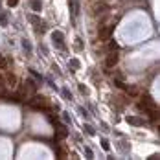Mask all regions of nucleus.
I'll return each mask as SVG.
<instances>
[{
    "label": "nucleus",
    "instance_id": "1",
    "mask_svg": "<svg viewBox=\"0 0 160 160\" xmlns=\"http://www.w3.org/2000/svg\"><path fill=\"white\" fill-rule=\"evenodd\" d=\"M28 105L33 107V109H48V99L44 96H33L28 101Z\"/></svg>",
    "mask_w": 160,
    "mask_h": 160
},
{
    "label": "nucleus",
    "instance_id": "2",
    "mask_svg": "<svg viewBox=\"0 0 160 160\" xmlns=\"http://www.w3.org/2000/svg\"><path fill=\"white\" fill-rule=\"evenodd\" d=\"M112 32H114V26H105V28H101V30H99V39H101V41H107L112 35Z\"/></svg>",
    "mask_w": 160,
    "mask_h": 160
},
{
    "label": "nucleus",
    "instance_id": "3",
    "mask_svg": "<svg viewBox=\"0 0 160 160\" xmlns=\"http://www.w3.org/2000/svg\"><path fill=\"white\" fill-rule=\"evenodd\" d=\"M105 64H107V68H112V66H116L118 64V53H109L107 55V59H105Z\"/></svg>",
    "mask_w": 160,
    "mask_h": 160
},
{
    "label": "nucleus",
    "instance_id": "4",
    "mask_svg": "<svg viewBox=\"0 0 160 160\" xmlns=\"http://www.w3.org/2000/svg\"><path fill=\"white\" fill-rule=\"evenodd\" d=\"M52 39H53V42H57V44L63 48V33L61 32H53L52 33Z\"/></svg>",
    "mask_w": 160,
    "mask_h": 160
},
{
    "label": "nucleus",
    "instance_id": "5",
    "mask_svg": "<svg viewBox=\"0 0 160 160\" xmlns=\"http://www.w3.org/2000/svg\"><path fill=\"white\" fill-rule=\"evenodd\" d=\"M30 20H32L33 24H37V30H41V32H44V22H42V20H39V18H37V17H30Z\"/></svg>",
    "mask_w": 160,
    "mask_h": 160
},
{
    "label": "nucleus",
    "instance_id": "6",
    "mask_svg": "<svg viewBox=\"0 0 160 160\" xmlns=\"http://www.w3.org/2000/svg\"><path fill=\"white\" fill-rule=\"evenodd\" d=\"M68 4H70V8H72V13L78 15V13H79V2H78V0H68Z\"/></svg>",
    "mask_w": 160,
    "mask_h": 160
},
{
    "label": "nucleus",
    "instance_id": "7",
    "mask_svg": "<svg viewBox=\"0 0 160 160\" xmlns=\"http://www.w3.org/2000/svg\"><path fill=\"white\" fill-rule=\"evenodd\" d=\"M127 122H129V123H132V125H144V122H142V120L132 118V116H127Z\"/></svg>",
    "mask_w": 160,
    "mask_h": 160
},
{
    "label": "nucleus",
    "instance_id": "8",
    "mask_svg": "<svg viewBox=\"0 0 160 160\" xmlns=\"http://www.w3.org/2000/svg\"><path fill=\"white\" fill-rule=\"evenodd\" d=\"M66 134H68V131L64 127H59V131H57V140H61V138H66Z\"/></svg>",
    "mask_w": 160,
    "mask_h": 160
},
{
    "label": "nucleus",
    "instance_id": "9",
    "mask_svg": "<svg viewBox=\"0 0 160 160\" xmlns=\"http://www.w3.org/2000/svg\"><path fill=\"white\" fill-rule=\"evenodd\" d=\"M33 11H41V0H32Z\"/></svg>",
    "mask_w": 160,
    "mask_h": 160
},
{
    "label": "nucleus",
    "instance_id": "10",
    "mask_svg": "<svg viewBox=\"0 0 160 160\" xmlns=\"http://www.w3.org/2000/svg\"><path fill=\"white\" fill-rule=\"evenodd\" d=\"M8 68V61L4 59V55H0V70H6Z\"/></svg>",
    "mask_w": 160,
    "mask_h": 160
},
{
    "label": "nucleus",
    "instance_id": "11",
    "mask_svg": "<svg viewBox=\"0 0 160 160\" xmlns=\"http://www.w3.org/2000/svg\"><path fill=\"white\" fill-rule=\"evenodd\" d=\"M55 153H57L61 158H66V153H64V149H61V147H55Z\"/></svg>",
    "mask_w": 160,
    "mask_h": 160
},
{
    "label": "nucleus",
    "instance_id": "12",
    "mask_svg": "<svg viewBox=\"0 0 160 160\" xmlns=\"http://www.w3.org/2000/svg\"><path fill=\"white\" fill-rule=\"evenodd\" d=\"M6 2H8V6H9V8H15L17 4H18V0H6Z\"/></svg>",
    "mask_w": 160,
    "mask_h": 160
},
{
    "label": "nucleus",
    "instance_id": "13",
    "mask_svg": "<svg viewBox=\"0 0 160 160\" xmlns=\"http://www.w3.org/2000/svg\"><path fill=\"white\" fill-rule=\"evenodd\" d=\"M70 64H72V68H79V61H78V59H72Z\"/></svg>",
    "mask_w": 160,
    "mask_h": 160
},
{
    "label": "nucleus",
    "instance_id": "14",
    "mask_svg": "<svg viewBox=\"0 0 160 160\" xmlns=\"http://www.w3.org/2000/svg\"><path fill=\"white\" fill-rule=\"evenodd\" d=\"M0 22H2V24H4V26H6V24H8V18H6V15H0Z\"/></svg>",
    "mask_w": 160,
    "mask_h": 160
},
{
    "label": "nucleus",
    "instance_id": "15",
    "mask_svg": "<svg viewBox=\"0 0 160 160\" xmlns=\"http://www.w3.org/2000/svg\"><path fill=\"white\" fill-rule=\"evenodd\" d=\"M101 144H103V149H105V151H109V142H107V140H103Z\"/></svg>",
    "mask_w": 160,
    "mask_h": 160
},
{
    "label": "nucleus",
    "instance_id": "16",
    "mask_svg": "<svg viewBox=\"0 0 160 160\" xmlns=\"http://www.w3.org/2000/svg\"><path fill=\"white\" fill-rule=\"evenodd\" d=\"M79 90L83 92V94H87V87H85V85H79Z\"/></svg>",
    "mask_w": 160,
    "mask_h": 160
},
{
    "label": "nucleus",
    "instance_id": "17",
    "mask_svg": "<svg viewBox=\"0 0 160 160\" xmlns=\"http://www.w3.org/2000/svg\"><path fill=\"white\" fill-rule=\"evenodd\" d=\"M85 129H87V132H88V134H94V131H92V127H88V125H87Z\"/></svg>",
    "mask_w": 160,
    "mask_h": 160
},
{
    "label": "nucleus",
    "instance_id": "18",
    "mask_svg": "<svg viewBox=\"0 0 160 160\" xmlns=\"http://www.w3.org/2000/svg\"><path fill=\"white\" fill-rule=\"evenodd\" d=\"M109 46H111V50H116V48H118V44H116V42H111Z\"/></svg>",
    "mask_w": 160,
    "mask_h": 160
}]
</instances>
